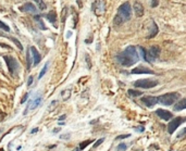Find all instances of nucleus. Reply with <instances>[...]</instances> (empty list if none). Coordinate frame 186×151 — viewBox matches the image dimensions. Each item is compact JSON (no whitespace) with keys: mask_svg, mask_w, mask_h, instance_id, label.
Instances as JSON below:
<instances>
[{"mask_svg":"<svg viewBox=\"0 0 186 151\" xmlns=\"http://www.w3.org/2000/svg\"><path fill=\"white\" fill-rule=\"evenodd\" d=\"M116 60H118V62L120 64L125 66V68L132 66L135 63H137L138 60H139L137 49L135 48L134 46H129L127 48H125L123 52L116 56Z\"/></svg>","mask_w":186,"mask_h":151,"instance_id":"1","label":"nucleus"},{"mask_svg":"<svg viewBox=\"0 0 186 151\" xmlns=\"http://www.w3.org/2000/svg\"><path fill=\"white\" fill-rule=\"evenodd\" d=\"M132 8H131V5H129V1L122 3L121 5L118 9V13L114 16L113 20V24L116 26H121L123 23L129 21L131 16H132Z\"/></svg>","mask_w":186,"mask_h":151,"instance_id":"2","label":"nucleus"},{"mask_svg":"<svg viewBox=\"0 0 186 151\" xmlns=\"http://www.w3.org/2000/svg\"><path fill=\"white\" fill-rule=\"evenodd\" d=\"M181 97L178 92H168L158 97V102L161 103L163 105H172L173 103H175L178 100V98Z\"/></svg>","mask_w":186,"mask_h":151,"instance_id":"3","label":"nucleus"},{"mask_svg":"<svg viewBox=\"0 0 186 151\" xmlns=\"http://www.w3.org/2000/svg\"><path fill=\"white\" fill-rule=\"evenodd\" d=\"M158 82L155 79H149V78H144V79H138L134 83V86L137 88H144V89H149L152 87L157 86Z\"/></svg>","mask_w":186,"mask_h":151,"instance_id":"4","label":"nucleus"},{"mask_svg":"<svg viewBox=\"0 0 186 151\" xmlns=\"http://www.w3.org/2000/svg\"><path fill=\"white\" fill-rule=\"evenodd\" d=\"M160 56V48L159 46H151L149 48L148 51H146V58H145V61L146 62H154L155 60Z\"/></svg>","mask_w":186,"mask_h":151,"instance_id":"5","label":"nucleus"},{"mask_svg":"<svg viewBox=\"0 0 186 151\" xmlns=\"http://www.w3.org/2000/svg\"><path fill=\"white\" fill-rule=\"evenodd\" d=\"M3 59L8 65L9 72L11 75H16V71L19 70V63L16 62V60L10 56H3Z\"/></svg>","mask_w":186,"mask_h":151,"instance_id":"6","label":"nucleus"},{"mask_svg":"<svg viewBox=\"0 0 186 151\" xmlns=\"http://www.w3.org/2000/svg\"><path fill=\"white\" fill-rule=\"evenodd\" d=\"M93 11H94V13L96 14V15H103V13H105L106 11V3L103 0H96V1H94L93 2Z\"/></svg>","mask_w":186,"mask_h":151,"instance_id":"7","label":"nucleus"},{"mask_svg":"<svg viewBox=\"0 0 186 151\" xmlns=\"http://www.w3.org/2000/svg\"><path fill=\"white\" fill-rule=\"evenodd\" d=\"M185 121H186L185 117H181V116L173 119L172 121L169 123V125H168V132H169V134H173V133L175 132L176 128H178L182 123H184Z\"/></svg>","mask_w":186,"mask_h":151,"instance_id":"8","label":"nucleus"},{"mask_svg":"<svg viewBox=\"0 0 186 151\" xmlns=\"http://www.w3.org/2000/svg\"><path fill=\"white\" fill-rule=\"evenodd\" d=\"M157 102H158V97H155V96H147L142 98V103L148 108H152L154 105L157 104Z\"/></svg>","mask_w":186,"mask_h":151,"instance_id":"9","label":"nucleus"},{"mask_svg":"<svg viewBox=\"0 0 186 151\" xmlns=\"http://www.w3.org/2000/svg\"><path fill=\"white\" fill-rule=\"evenodd\" d=\"M156 114L159 116L160 119L165 120V121H169V120L173 117V114L171 113L170 111L163 110V109H158V110L156 111Z\"/></svg>","mask_w":186,"mask_h":151,"instance_id":"10","label":"nucleus"},{"mask_svg":"<svg viewBox=\"0 0 186 151\" xmlns=\"http://www.w3.org/2000/svg\"><path fill=\"white\" fill-rule=\"evenodd\" d=\"M20 11L22 12H27V13H36L37 12V9L33 3L31 2H26L25 5H23L22 7H20Z\"/></svg>","mask_w":186,"mask_h":151,"instance_id":"11","label":"nucleus"},{"mask_svg":"<svg viewBox=\"0 0 186 151\" xmlns=\"http://www.w3.org/2000/svg\"><path fill=\"white\" fill-rule=\"evenodd\" d=\"M133 10H134L135 15L137 18H140V16L144 15V7L139 1H135L134 5H133Z\"/></svg>","mask_w":186,"mask_h":151,"instance_id":"12","label":"nucleus"},{"mask_svg":"<svg viewBox=\"0 0 186 151\" xmlns=\"http://www.w3.org/2000/svg\"><path fill=\"white\" fill-rule=\"evenodd\" d=\"M132 74H155L154 71H151L150 69L145 68V66H137V68L133 69L131 71Z\"/></svg>","mask_w":186,"mask_h":151,"instance_id":"13","label":"nucleus"},{"mask_svg":"<svg viewBox=\"0 0 186 151\" xmlns=\"http://www.w3.org/2000/svg\"><path fill=\"white\" fill-rule=\"evenodd\" d=\"M30 50H31V54H32L33 58H34V65L39 64L41 61V54H39V52H38V50L34 46L31 47Z\"/></svg>","mask_w":186,"mask_h":151,"instance_id":"14","label":"nucleus"},{"mask_svg":"<svg viewBox=\"0 0 186 151\" xmlns=\"http://www.w3.org/2000/svg\"><path fill=\"white\" fill-rule=\"evenodd\" d=\"M41 101H43V97H41V95H39V96H37V97L35 98V100H34V101H32L31 103H28V107H27V109L25 110V113L27 112V110H28V109H31V110H34V109L37 108L38 105H41Z\"/></svg>","mask_w":186,"mask_h":151,"instance_id":"15","label":"nucleus"},{"mask_svg":"<svg viewBox=\"0 0 186 151\" xmlns=\"http://www.w3.org/2000/svg\"><path fill=\"white\" fill-rule=\"evenodd\" d=\"M151 24H152V27L150 28V32H149V34L147 35V39H150V38H154L155 36L158 34V32H159V28H158V25L155 23L154 21L151 22Z\"/></svg>","mask_w":186,"mask_h":151,"instance_id":"16","label":"nucleus"},{"mask_svg":"<svg viewBox=\"0 0 186 151\" xmlns=\"http://www.w3.org/2000/svg\"><path fill=\"white\" fill-rule=\"evenodd\" d=\"M46 19L48 20L51 24H54V26L57 27V22H56V20H57V16H56V13H54V11H51V12H49L48 14L46 15Z\"/></svg>","mask_w":186,"mask_h":151,"instance_id":"17","label":"nucleus"},{"mask_svg":"<svg viewBox=\"0 0 186 151\" xmlns=\"http://www.w3.org/2000/svg\"><path fill=\"white\" fill-rule=\"evenodd\" d=\"M185 108H186V99H182L175 104L174 110L175 111H181V110H184Z\"/></svg>","mask_w":186,"mask_h":151,"instance_id":"18","label":"nucleus"},{"mask_svg":"<svg viewBox=\"0 0 186 151\" xmlns=\"http://www.w3.org/2000/svg\"><path fill=\"white\" fill-rule=\"evenodd\" d=\"M127 94H129L131 97L135 98V97H139V96H142L143 92H139V90H135V89H129V90H127Z\"/></svg>","mask_w":186,"mask_h":151,"instance_id":"19","label":"nucleus"},{"mask_svg":"<svg viewBox=\"0 0 186 151\" xmlns=\"http://www.w3.org/2000/svg\"><path fill=\"white\" fill-rule=\"evenodd\" d=\"M34 1H35L36 5H38V10L44 11V10H46L47 9V5L45 3L44 0H34Z\"/></svg>","mask_w":186,"mask_h":151,"instance_id":"20","label":"nucleus"},{"mask_svg":"<svg viewBox=\"0 0 186 151\" xmlns=\"http://www.w3.org/2000/svg\"><path fill=\"white\" fill-rule=\"evenodd\" d=\"M26 62H27V70H31L32 68V54H31L30 48L27 49V54H26Z\"/></svg>","mask_w":186,"mask_h":151,"instance_id":"21","label":"nucleus"},{"mask_svg":"<svg viewBox=\"0 0 186 151\" xmlns=\"http://www.w3.org/2000/svg\"><path fill=\"white\" fill-rule=\"evenodd\" d=\"M61 96H62V98H63V100H67L71 97V89L67 88V89H65V90H63V92H61Z\"/></svg>","mask_w":186,"mask_h":151,"instance_id":"22","label":"nucleus"},{"mask_svg":"<svg viewBox=\"0 0 186 151\" xmlns=\"http://www.w3.org/2000/svg\"><path fill=\"white\" fill-rule=\"evenodd\" d=\"M93 141H94V140H90V139H89V140H86V141H83V143H80V150H81V151L84 150V149L86 148L88 145H90Z\"/></svg>","mask_w":186,"mask_h":151,"instance_id":"23","label":"nucleus"},{"mask_svg":"<svg viewBox=\"0 0 186 151\" xmlns=\"http://www.w3.org/2000/svg\"><path fill=\"white\" fill-rule=\"evenodd\" d=\"M58 100H54V101H52L51 103H50V107H49L48 109H47V111H48V112H51V111H54V109L57 108V105H58Z\"/></svg>","mask_w":186,"mask_h":151,"instance_id":"24","label":"nucleus"},{"mask_svg":"<svg viewBox=\"0 0 186 151\" xmlns=\"http://www.w3.org/2000/svg\"><path fill=\"white\" fill-rule=\"evenodd\" d=\"M7 37H9V36H7ZM9 38H10L11 40H12L14 43H15V45H16V47H18V48H19L20 50H21V51H22V50H23V46H22V45H21V43H20V41L18 40L16 38H13V37H9Z\"/></svg>","mask_w":186,"mask_h":151,"instance_id":"25","label":"nucleus"},{"mask_svg":"<svg viewBox=\"0 0 186 151\" xmlns=\"http://www.w3.org/2000/svg\"><path fill=\"white\" fill-rule=\"evenodd\" d=\"M48 63H46L45 64V66L43 68V70L41 71V73H39V75H38V79H41V78H43V76L46 74V72H47V70H48Z\"/></svg>","mask_w":186,"mask_h":151,"instance_id":"26","label":"nucleus"},{"mask_svg":"<svg viewBox=\"0 0 186 151\" xmlns=\"http://www.w3.org/2000/svg\"><path fill=\"white\" fill-rule=\"evenodd\" d=\"M34 19H35L36 21H37L39 24H41V30H46V27H45V25H44V23H43V21H41V16H39V15H35V16H34Z\"/></svg>","mask_w":186,"mask_h":151,"instance_id":"27","label":"nucleus"},{"mask_svg":"<svg viewBox=\"0 0 186 151\" xmlns=\"http://www.w3.org/2000/svg\"><path fill=\"white\" fill-rule=\"evenodd\" d=\"M0 30H3L5 32H10V27L7 24H5L3 22L0 21Z\"/></svg>","mask_w":186,"mask_h":151,"instance_id":"28","label":"nucleus"},{"mask_svg":"<svg viewBox=\"0 0 186 151\" xmlns=\"http://www.w3.org/2000/svg\"><path fill=\"white\" fill-rule=\"evenodd\" d=\"M127 149V146L125 145V143H120L119 146L116 147V151H125Z\"/></svg>","mask_w":186,"mask_h":151,"instance_id":"29","label":"nucleus"},{"mask_svg":"<svg viewBox=\"0 0 186 151\" xmlns=\"http://www.w3.org/2000/svg\"><path fill=\"white\" fill-rule=\"evenodd\" d=\"M85 59H86L87 68L90 69V68H92V61H90V59H89V56H88V54H85Z\"/></svg>","mask_w":186,"mask_h":151,"instance_id":"30","label":"nucleus"},{"mask_svg":"<svg viewBox=\"0 0 186 151\" xmlns=\"http://www.w3.org/2000/svg\"><path fill=\"white\" fill-rule=\"evenodd\" d=\"M129 134H125V135H120L116 138V140H121V139H125V138H129Z\"/></svg>","mask_w":186,"mask_h":151,"instance_id":"31","label":"nucleus"},{"mask_svg":"<svg viewBox=\"0 0 186 151\" xmlns=\"http://www.w3.org/2000/svg\"><path fill=\"white\" fill-rule=\"evenodd\" d=\"M103 140H105V138H100L99 140H97L96 143H94V148H97V147L99 146V145H101V143H103Z\"/></svg>","mask_w":186,"mask_h":151,"instance_id":"32","label":"nucleus"},{"mask_svg":"<svg viewBox=\"0 0 186 151\" xmlns=\"http://www.w3.org/2000/svg\"><path fill=\"white\" fill-rule=\"evenodd\" d=\"M65 18H67V8H64L62 11V23L65 22Z\"/></svg>","mask_w":186,"mask_h":151,"instance_id":"33","label":"nucleus"},{"mask_svg":"<svg viewBox=\"0 0 186 151\" xmlns=\"http://www.w3.org/2000/svg\"><path fill=\"white\" fill-rule=\"evenodd\" d=\"M185 134H186V128H183V130H181V133L178 135V138H182L184 135H185Z\"/></svg>","mask_w":186,"mask_h":151,"instance_id":"34","label":"nucleus"},{"mask_svg":"<svg viewBox=\"0 0 186 151\" xmlns=\"http://www.w3.org/2000/svg\"><path fill=\"white\" fill-rule=\"evenodd\" d=\"M134 130H136V132H138V133H143L144 130H145V128H144L143 126H139V127H135Z\"/></svg>","mask_w":186,"mask_h":151,"instance_id":"35","label":"nucleus"},{"mask_svg":"<svg viewBox=\"0 0 186 151\" xmlns=\"http://www.w3.org/2000/svg\"><path fill=\"white\" fill-rule=\"evenodd\" d=\"M27 98H28V94H25V95H24V97H23V98L21 99V103H24L25 101L27 100Z\"/></svg>","mask_w":186,"mask_h":151,"instance_id":"36","label":"nucleus"},{"mask_svg":"<svg viewBox=\"0 0 186 151\" xmlns=\"http://www.w3.org/2000/svg\"><path fill=\"white\" fill-rule=\"evenodd\" d=\"M32 84H33V76H30V77H28V81H27V86L30 87Z\"/></svg>","mask_w":186,"mask_h":151,"instance_id":"37","label":"nucleus"},{"mask_svg":"<svg viewBox=\"0 0 186 151\" xmlns=\"http://www.w3.org/2000/svg\"><path fill=\"white\" fill-rule=\"evenodd\" d=\"M60 138H61V139H69V138H70V134H67V135H61L60 136Z\"/></svg>","mask_w":186,"mask_h":151,"instance_id":"38","label":"nucleus"},{"mask_svg":"<svg viewBox=\"0 0 186 151\" xmlns=\"http://www.w3.org/2000/svg\"><path fill=\"white\" fill-rule=\"evenodd\" d=\"M158 3H159V2H158V0H152V2H151V7H154V8H155V7H157V5H158Z\"/></svg>","mask_w":186,"mask_h":151,"instance_id":"39","label":"nucleus"},{"mask_svg":"<svg viewBox=\"0 0 186 151\" xmlns=\"http://www.w3.org/2000/svg\"><path fill=\"white\" fill-rule=\"evenodd\" d=\"M76 2H77L78 8L82 9V7H83V2H82V0H76Z\"/></svg>","mask_w":186,"mask_h":151,"instance_id":"40","label":"nucleus"},{"mask_svg":"<svg viewBox=\"0 0 186 151\" xmlns=\"http://www.w3.org/2000/svg\"><path fill=\"white\" fill-rule=\"evenodd\" d=\"M65 117H67V115H65V114H63V115H61L59 117V121H62V120H64Z\"/></svg>","mask_w":186,"mask_h":151,"instance_id":"41","label":"nucleus"},{"mask_svg":"<svg viewBox=\"0 0 186 151\" xmlns=\"http://www.w3.org/2000/svg\"><path fill=\"white\" fill-rule=\"evenodd\" d=\"M38 132V128L36 127V128H34V130H32V132H31V134H35V133Z\"/></svg>","mask_w":186,"mask_h":151,"instance_id":"42","label":"nucleus"},{"mask_svg":"<svg viewBox=\"0 0 186 151\" xmlns=\"http://www.w3.org/2000/svg\"><path fill=\"white\" fill-rule=\"evenodd\" d=\"M58 132H60V128H54V133H58Z\"/></svg>","mask_w":186,"mask_h":151,"instance_id":"43","label":"nucleus"},{"mask_svg":"<svg viewBox=\"0 0 186 151\" xmlns=\"http://www.w3.org/2000/svg\"><path fill=\"white\" fill-rule=\"evenodd\" d=\"M64 124H65L64 122H62V121H60V122H59V125H64Z\"/></svg>","mask_w":186,"mask_h":151,"instance_id":"44","label":"nucleus"},{"mask_svg":"<svg viewBox=\"0 0 186 151\" xmlns=\"http://www.w3.org/2000/svg\"><path fill=\"white\" fill-rule=\"evenodd\" d=\"M0 132H1V130H0Z\"/></svg>","mask_w":186,"mask_h":151,"instance_id":"45","label":"nucleus"}]
</instances>
